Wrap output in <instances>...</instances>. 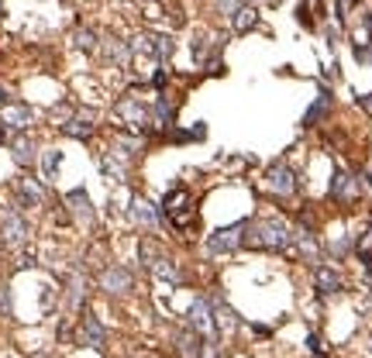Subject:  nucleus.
<instances>
[{"label":"nucleus","mask_w":372,"mask_h":358,"mask_svg":"<svg viewBox=\"0 0 372 358\" xmlns=\"http://www.w3.org/2000/svg\"><path fill=\"white\" fill-rule=\"evenodd\" d=\"M293 245V227L279 218H258L248 220L245 227V245L241 248H255V252H290Z\"/></svg>","instance_id":"f257e3e1"},{"label":"nucleus","mask_w":372,"mask_h":358,"mask_svg":"<svg viewBox=\"0 0 372 358\" xmlns=\"http://www.w3.org/2000/svg\"><path fill=\"white\" fill-rule=\"evenodd\" d=\"M186 327H193L200 338H217L221 324H217V303L211 297H196L186 310Z\"/></svg>","instance_id":"f03ea898"},{"label":"nucleus","mask_w":372,"mask_h":358,"mask_svg":"<svg viewBox=\"0 0 372 358\" xmlns=\"http://www.w3.org/2000/svg\"><path fill=\"white\" fill-rule=\"evenodd\" d=\"M245 227H248V220H235V224H228V227L211 231L207 241H203L207 255H231V252H238V248L245 245Z\"/></svg>","instance_id":"7ed1b4c3"},{"label":"nucleus","mask_w":372,"mask_h":358,"mask_svg":"<svg viewBox=\"0 0 372 358\" xmlns=\"http://www.w3.org/2000/svg\"><path fill=\"white\" fill-rule=\"evenodd\" d=\"M159 210H162V218L169 220L176 231H183L190 224V218H193V197H190V190H183V186L169 190L166 200L159 203Z\"/></svg>","instance_id":"20e7f679"},{"label":"nucleus","mask_w":372,"mask_h":358,"mask_svg":"<svg viewBox=\"0 0 372 358\" xmlns=\"http://www.w3.org/2000/svg\"><path fill=\"white\" fill-rule=\"evenodd\" d=\"M262 183H266V190H273V193H279V197H293L296 190H300V176H296V169L286 159L273 162V165L266 169Z\"/></svg>","instance_id":"39448f33"},{"label":"nucleus","mask_w":372,"mask_h":358,"mask_svg":"<svg viewBox=\"0 0 372 358\" xmlns=\"http://www.w3.org/2000/svg\"><path fill=\"white\" fill-rule=\"evenodd\" d=\"M28 235H31V231H28V220L21 218L14 207H4V210H0V241L18 248V245L28 241Z\"/></svg>","instance_id":"423d86ee"},{"label":"nucleus","mask_w":372,"mask_h":358,"mask_svg":"<svg viewBox=\"0 0 372 358\" xmlns=\"http://www.w3.org/2000/svg\"><path fill=\"white\" fill-rule=\"evenodd\" d=\"M128 220L138 224V227H145V231H156L159 224H162V210H159L152 200L131 197V200H128Z\"/></svg>","instance_id":"0eeeda50"},{"label":"nucleus","mask_w":372,"mask_h":358,"mask_svg":"<svg viewBox=\"0 0 372 358\" xmlns=\"http://www.w3.org/2000/svg\"><path fill=\"white\" fill-rule=\"evenodd\" d=\"M131 286H135V276L128 272V265H107L100 272V290L107 297H124V293H131Z\"/></svg>","instance_id":"6e6552de"},{"label":"nucleus","mask_w":372,"mask_h":358,"mask_svg":"<svg viewBox=\"0 0 372 358\" xmlns=\"http://www.w3.org/2000/svg\"><path fill=\"white\" fill-rule=\"evenodd\" d=\"M358 193H362V183H358V176H352V173H345L341 165L334 169V179H331V193L328 197L334 200V203H355L358 200Z\"/></svg>","instance_id":"1a4fd4ad"},{"label":"nucleus","mask_w":372,"mask_h":358,"mask_svg":"<svg viewBox=\"0 0 372 358\" xmlns=\"http://www.w3.org/2000/svg\"><path fill=\"white\" fill-rule=\"evenodd\" d=\"M79 344H86L94 352H104V344H107V327L100 324V317L94 310H86L83 320H79Z\"/></svg>","instance_id":"9d476101"},{"label":"nucleus","mask_w":372,"mask_h":358,"mask_svg":"<svg viewBox=\"0 0 372 358\" xmlns=\"http://www.w3.org/2000/svg\"><path fill=\"white\" fill-rule=\"evenodd\" d=\"M0 124L7 128V131H28L31 124H35V111L28 107V103H4L0 107Z\"/></svg>","instance_id":"9b49d317"},{"label":"nucleus","mask_w":372,"mask_h":358,"mask_svg":"<svg viewBox=\"0 0 372 358\" xmlns=\"http://www.w3.org/2000/svg\"><path fill=\"white\" fill-rule=\"evenodd\" d=\"M313 290H317L321 300L341 297V293H345V279L338 276L331 265H317V269H313Z\"/></svg>","instance_id":"f8f14e48"},{"label":"nucleus","mask_w":372,"mask_h":358,"mask_svg":"<svg viewBox=\"0 0 372 358\" xmlns=\"http://www.w3.org/2000/svg\"><path fill=\"white\" fill-rule=\"evenodd\" d=\"M114 114H118L124 124H131V128H152V111L141 103V100H135V97H124L114 107Z\"/></svg>","instance_id":"ddd939ff"},{"label":"nucleus","mask_w":372,"mask_h":358,"mask_svg":"<svg viewBox=\"0 0 372 358\" xmlns=\"http://www.w3.org/2000/svg\"><path fill=\"white\" fill-rule=\"evenodd\" d=\"M296 252V259L300 262H321V241L313 235V227H293V245H290Z\"/></svg>","instance_id":"4468645a"},{"label":"nucleus","mask_w":372,"mask_h":358,"mask_svg":"<svg viewBox=\"0 0 372 358\" xmlns=\"http://www.w3.org/2000/svg\"><path fill=\"white\" fill-rule=\"evenodd\" d=\"M14 197H18V207H24V210H35V207L45 203V186H41L39 179L21 176V179H14Z\"/></svg>","instance_id":"2eb2a0df"},{"label":"nucleus","mask_w":372,"mask_h":358,"mask_svg":"<svg viewBox=\"0 0 372 358\" xmlns=\"http://www.w3.org/2000/svg\"><path fill=\"white\" fill-rule=\"evenodd\" d=\"M66 207H69V214H73L79 224H94V218H97L94 200H90V193H86V186L69 190V193H66Z\"/></svg>","instance_id":"dca6fc26"},{"label":"nucleus","mask_w":372,"mask_h":358,"mask_svg":"<svg viewBox=\"0 0 372 358\" xmlns=\"http://www.w3.org/2000/svg\"><path fill=\"white\" fill-rule=\"evenodd\" d=\"M11 159L18 162L21 169L35 165V159H39V145H35V138H31L28 131H21L18 138H11Z\"/></svg>","instance_id":"f3484780"},{"label":"nucleus","mask_w":372,"mask_h":358,"mask_svg":"<svg viewBox=\"0 0 372 358\" xmlns=\"http://www.w3.org/2000/svg\"><path fill=\"white\" fill-rule=\"evenodd\" d=\"M331 103H334V93L328 86H321V93H317V100L307 107V114L300 118V124H303V128H317V121H324L331 114Z\"/></svg>","instance_id":"a211bd4d"},{"label":"nucleus","mask_w":372,"mask_h":358,"mask_svg":"<svg viewBox=\"0 0 372 358\" xmlns=\"http://www.w3.org/2000/svg\"><path fill=\"white\" fill-rule=\"evenodd\" d=\"M59 131L66 135V138H76V141H90L94 138V131H97V124H94V118H69L59 124Z\"/></svg>","instance_id":"6ab92c4d"},{"label":"nucleus","mask_w":372,"mask_h":358,"mask_svg":"<svg viewBox=\"0 0 372 358\" xmlns=\"http://www.w3.org/2000/svg\"><path fill=\"white\" fill-rule=\"evenodd\" d=\"M228 21H231V31L245 35V31H252L255 24H258V7H255V4H241Z\"/></svg>","instance_id":"aec40b11"},{"label":"nucleus","mask_w":372,"mask_h":358,"mask_svg":"<svg viewBox=\"0 0 372 358\" xmlns=\"http://www.w3.org/2000/svg\"><path fill=\"white\" fill-rule=\"evenodd\" d=\"M100 173L107 179H114V183H124V179H128V162L118 159L114 152H104V155H100Z\"/></svg>","instance_id":"412c9836"},{"label":"nucleus","mask_w":372,"mask_h":358,"mask_svg":"<svg viewBox=\"0 0 372 358\" xmlns=\"http://www.w3.org/2000/svg\"><path fill=\"white\" fill-rule=\"evenodd\" d=\"M152 111V121H156V128H173V118H176V107L166 100V93H159L156 103L149 107Z\"/></svg>","instance_id":"4be33fe9"},{"label":"nucleus","mask_w":372,"mask_h":358,"mask_svg":"<svg viewBox=\"0 0 372 358\" xmlns=\"http://www.w3.org/2000/svg\"><path fill=\"white\" fill-rule=\"evenodd\" d=\"M200 344H203V341H200V334H196L193 327H186V331L176 338V348H179V355L183 358H200Z\"/></svg>","instance_id":"5701e85b"},{"label":"nucleus","mask_w":372,"mask_h":358,"mask_svg":"<svg viewBox=\"0 0 372 358\" xmlns=\"http://www.w3.org/2000/svg\"><path fill=\"white\" fill-rule=\"evenodd\" d=\"M104 52H107V59L114 62V66H128V59H131V45L121 39L104 41Z\"/></svg>","instance_id":"b1692460"},{"label":"nucleus","mask_w":372,"mask_h":358,"mask_svg":"<svg viewBox=\"0 0 372 358\" xmlns=\"http://www.w3.org/2000/svg\"><path fill=\"white\" fill-rule=\"evenodd\" d=\"M39 162H41V176H45V183H52L56 173H59V165H62V152L59 148H45Z\"/></svg>","instance_id":"393cba45"},{"label":"nucleus","mask_w":372,"mask_h":358,"mask_svg":"<svg viewBox=\"0 0 372 358\" xmlns=\"http://www.w3.org/2000/svg\"><path fill=\"white\" fill-rule=\"evenodd\" d=\"M111 152H114V155H118V159H135L138 152H141V141L138 138H131V135H118V138H114V148H111Z\"/></svg>","instance_id":"a878e982"},{"label":"nucleus","mask_w":372,"mask_h":358,"mask_svg":"<svg viewBox=\"0 0 372 358\" xmlns=\"http://www.w3.org/2000/svg\"><path fill=\"white\" fill-rule=\"evenodd\" d=\"M138 259H141L145 269H152V265L162 259V252H159V245L152 238H141V245H138Z\"/></svg>","instance_id":"bb28decb"},{"label":"nucleus","mask_w":372,"mask_h":358,"mask_svg":"<svg viewBox=\"0 0 372 358\" xmlns=\"http://www.w3.org/2000/svg\"><path fill=\"white\" fill-rule=\"evenodd\" d=\"M152 272H156L159 279H166V282H183V272H179L176 265H173V259H166V255L152 265Z\"/></svg>","instance_id":"cd10ccee"},{"label":"nucleus","mask_w":372,"mask_h":358,"mask_svg":"<svg viewBox=\"0 0 372 358\" xmlns=\"http://www.w3.org/2000/svg\"><path fill=\"white\" fill-rule=\"evenodd\" d=\"M73 45H76L79 52H94L97 48V31L94 28H79L76 35H73Z\"/></svg>","instance_id":"c85d7f7f"},{"label":"nucleus","mask_w":372,"mask_h":358,"mask_svg":"<svg viewBox=\"0 0 372 358\" xmlns=\"http://www.w3.org/2000/svg\"><path fill=\"white\" fill-rule=\"evenodd\" d=\"M83 286H86L83 276L69 279V297H66V307H69V310H79V307H83Z\"/></svg>","instance_id":"c756f323"},{"label":"nucleus","mask_w":372,"mask_h":358,"mask_svg":"<svg viewBox=\"0 0 372 358\" xmlns=\"http://www.w3.org/2000/svg\"><path fill=\"white\" fill-rule=\"evenodd\" d=\"M200 358H221V341L203 338V344H200Z\"/></svg>","instance_id":"7c9ffc66"},{"label":"nucleus","mask_w":372,"mask_h":358,"mask_svg":"<svg viewBox=\"0 0 372 358\" xmlns=\"http://www.w3.org/2000/svg\"><path fill=\"white\" fill-rule=\"evenodd\" d=\"M352 52H355V62H362V66L372 59V45H369V41H355Z\"/></svg>","instance_id":"2f4dec72"},{"label":"nucleus","mask_w":372,"mask_h":358,"mask_svg":"<svg viewBox=\"0 0 372 358\" xmlns=\"http://www.w3.org/2000/svg\"><path fill=\"white\" fill-rule=\"evenodd\" d=\"M0 314H4V317H14V307H11V286H0Z\"/></svg>","instance_id":"473e14b6"},{"label":"nucleus","mask_w":372,"mask_h":358,"mask_svg":"<svg viewBox=\"0 0 372 358\" xmlns=\"http://www.w3.org/2000/svg\"><path fill=\"white\" fill-rule=\"evenodd\" d=\"M296 21H300L303 28H313V18H311V4H307V0H303V4L296 7Z\"/></svg>","instance_id":"72a5a7b5"},{"label":"nucleus","mask_w":372,"mask_h":358,"mask_svg":"<svg viewBox=\"0 0 372 358\" xmlns=\"http://www.w3.org/2000/svg\"><path fill=\"white\" fill-rule=\"evenodd\" d=\"M214 7L221 11V14H228V18H231L238 7H241V0H214Z\"/></svg>","instance_id":"f704fd0d"},{"label":"nucleus","mask_w":372,"mask_h":358,"mask_svg":"<svg viewBox=\"0 0 372 358\" xmlns=\"http://www.w3.org/2000/svg\"><path fill=\"white\" fill-rule=\"evenodd\" d=\"M307 348H311L313 358H324V341L317 338V334H307Z\"/></svg>","instance_id":"c9c22d12"},{"label":"nucleus","mask_w":372,"mask_h":358,"mask_svg":"<svg viewBox=\"0 0 372 358\" xmlns=\"http://www.w3.org/2000/svg\"><path fill=\"white\" fill-rule=\"evenodd\" d=\"M355 103H358L366 114H372V93H362V97H355Z\"/></svg>","instance_id":"e433bc0d"},{"label":"nucleus","mask_w":372,"mask_h":358,"mask_svg":"<svg viewBox=\"0 0 372 358\" xmlns=\"http://www.w3.org/2000/svg\"><path fill=\"white\" fill-rule=\"evenodd\" d=\"M255 7H279V4H283V0H252Z\"/></svg>","instance_id":"4c0bfd02"},{"label":"nucleus","mask_w":372,"mask_h":358,"mask_svg":"<svg viewBox=\"0 0 372 358\" xmlns=\"http://www.w3.org/2000/svg\"><path fill=\"white\" fill-rule=\"evenodd\" d=\"M4 103H11V93H7V90L0 86V107H4Z\"/></svg>","instance_id":"58836bf2"},{"label":"nucleus","mask_w":372,"mask_h":358,"mask_svg":"<svg viewBox=\"0 0 372 358\" xmlns=\"http://www.w3.org/2000/svg\"><path fill=\"white\" fill-rule=\"evenodd\" d=\"M7 358H14V355H7Z\"/></svg>","instance_id":"ea45409f"},{"label":"nucleus","mask_w":372,"mask_h":358,"mask_svg":"<svg viewBox=\"0 0 372 358\" xmlns=\"http://www.w3.org/2000/svg\"><path fill=\"white\" fill-rule=\"evenodd\" d=\"M0 245H4V241H0Z\"/></svg>","instance_id":"a19ab883"}]
</instances>
